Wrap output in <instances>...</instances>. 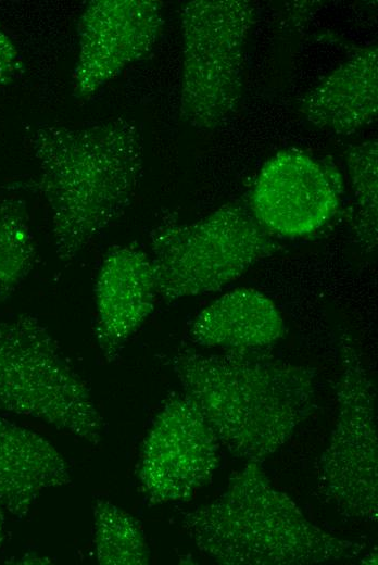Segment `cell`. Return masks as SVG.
Returning a JSON list of instances; mask_svg holds the SVG:
<instances>
[{
    "label": "cell",
    "instance_id": "1",
    "mask_svg": "<svg viewBox=\"0 0 378 565\" xmlns=\"http://www.w3.org/2000/svg\"><path fill=\"white\" fill-rule=\"evenodd\" d=\"M37 188L50 215L58 259L70 263L119 219L143 174V140L126 118L47 124L29 134Z\"/></svg>",
    "mask_w": 378,
    "mask_h": 565
},
{
    "label": "cell",
    "instance_id": "2",
    "mask_svg": "<svg viewBox=\"0 0 378 565\" xmlns=\"http://www.w3.org/2000/svg\"><path fill=\"white\" fill-rule=\"evenodd\" d=\"M263 352L204 354L185 348L171 360L182 392L219 444L256 464L292 437L316 397L311 368Z\"/></svg>",
    "mask_w": 378,
    "mask_h": 565
},
{
    "label": "cell",
    "instance_id": "3",
    "mask_svg": "<svg viewBox=\"0 0 378 565\" xmlns=\"http://www.w3.org/2000/svg\"><path fill=\"white\" fill-rule=\"evenodd\" d=\"M182 528L198 550L225 565H303L353 558L364 545L310 522L249 462L211 503L187 512Z\"/></svg>",
    "mask_w": 378,
    "mask_h": 565
},
{
    "label": "cell",
    "instance_id": "4",
    "mask_svg": "<svg viewBox=\"0 0 378 565\" xmlns=\"http://www.w3.org/2000/svg\"><path fill=\"white\" fill-rule=\"evenodd\" d=\"M150 247L158 297L169 301L217 291L280 248L241 204L192 223L163 217L150 233Z\"/></svg>",
    "mask_w": 378,
    "mask_h": 565
},
{
    "label": "cell",
    "instance_id": "5",
    "mask_svg": "<svg viewBox=\"0 0 378 565\" xmlns=\"http://www.w3.org/2000/svg\"><path fill=\"white\" fill-rule=\"evenodd\" d=\"M0 411L28 416L97 445L103 420L48 327L22 314L0 322Z\"/></svg>",
    "mask_w": 378,
    "mask_h": 565
},
{
    "label": "cell",
    "instance_id": "6",
    "mask_svg": "<svg viewBox=\"0 0 378 565\" xmlns=\"http://www.w3.org/2000/svg\"><path fill=\"white\" fill-rule=\"evenodd\" d=\"M254 22L247 0H193L180 11V116L211 131L235 111L242 93L244 47Z\"/></svg>",
    "mask_w": 378,
    "mask_h": 565
},
{
    "label": "cell",
    "instance_id": "7",
    "mask_svg": "<svg viewBox=\"0 0 378 565\" xmlns=\"http://www.w3.org/2000/svg\"><path fill=\"white\" fill-rule=\"evenodd\" d=\"M338 417L320 456L322 489L338 512L366 522L378 517L376 386L356 349L342 343Z\"/></svg>",
    "mask_w": 378,
    "mask_h": 565
},
{
    "label": "cell",
    "instance_id": "8",
    "mask_svg": "<svg viewBox=\"0 0 378 565\" xmlns=\"http://www.w3.org/2000/svg\"><path fill=\"white\" fill-rule=\"evenodd\" d=\"M219 442L196 404L172 393L155 415L137 463L139 487L152 503L185 501L211 481Z\"/></svg>",
    "mask_w": 378,
    "mask_h": 565
},
{
    "label": "cell",
    "instance_id": "9",
    "mask_svg": "<svg viewBox=\"0 0 378 565\" xmlns=\"http://www.w3.org/2000/svg\"><path fill=\"white\" fill-rule=\"evenodd\" d=\"M342 187L331 164L301 150H282L261 167L250 210L275 237L300 238L317 231L333 217Z\"/></svg>",
    "mask_w": 378,
    "mask_h": 565
},
{
    "label": "cell",
    "instance_id": "10",
    "mask_svg": "<svg viewBox=\"0 0 378 565\" xmlns=\"http://www.w3.org/2000/svg\"><path fill=\"white\" fill-rule=\"evenodd\" d=\"M163 25L154 0H94L79 20V49L72 74L73 91L85 99L97 93L153 48Z\"/></svg>",
    "mask_w": 378,
    "mask_h": 565
},
{
    "label": "cell",
    "instance_id": "11",
    "mask_svg": "<svg viewBox=\"0 0 378 565\" xmlns=\"http://www.w3.org/2000/svg\"><path fill=\"white\" fill-rule=\"evenodd\" d=\"M156 284L150 256L131 244L104 255L94 284V341L102 359L115 361L154 309Z\"/></svg>",
    "mask_w": 378,
    "mask_h": 565
},
{
    "label": "cell",
    "instance_id": "12",
    "mask_svg": "<svg viewBox=\"0 0 378 565\" xmlns=\"http://www.w3.org/2000/svg\"><path fill=\"white\" fill-rule=\"evenodd\" d=\"M70 482L67 463L50 441L0 417V510L23 519L43 492Z\"/></svg>",
    "mask_w": 378,
    "mask_h": 565
},
{
    "label": "cell",
    "instance_id": "13",
    "mask_svg": "<svg viewBox=\"0 0 378 565\" xmlns=\"http://www.w3.org/2000/svg\"><path fill=\"white\" fill-rule=\"evenodd\" d=\"M377 46L360 49L318 83L301 111L318 128L349 135L370 125L378 110Z\"/></svg>",
    "mask_w": 378,
    "mask_h": 565
},
{
    "label": "cell",
    "instance_id": "14",
    "mask_svg": "<svg viewBox=\"0 0 378 565\" xmlns=\"http://www.w3.org/2000/svg\"><path fill=\"white\" fill-rule=\"evenodd\" d=\"M276 304L253 288H237L206 305L193 318L190 339L224 352L263 351L284 335Z\"/></svg>",
    "mask_w": 378,
    "mask_h": 565
},
{
    "label": "cell",
    "instance_id": "15",
    "mask_svg": "<svg viewBox=\"0 0 378 565\" xmlns=\"http://www.w3.org/2000/svg\"><path fill=\"white\" fill-rule=\"evenodd\" d=\"M93 548L103 565H144L150 560L141 524L106 499L93 504Z\"/></svg>",
    "mask_w": 378,
    "mask_h": 565
},
{
    "label": "cell",
    "instance_id": "16",
    "mask_svg": "<svg viewBox=\"0 0 378 565\" xmlns=\"http://www.w3.org/2000/svg\"><path fill=\"white\" fill-rule=\"evenodd\" d=\"M37 261V251L24 200L0 201V303L26 280Z\"/></svg>",
    "mask_w": 378,
    "mask_h": 565
},
{
    "label": "cell",
    "instance_id": "17",
    "mask_svg": "<svg viewBox=\"0 0 378 565\" xmlns=\"http://www.w3.org/2000/svg\"><path fill=\"white\" fill-rule=\"evenodd\" d=\"M378 145L369 140L353 146L346 156L355 198V233L365 250L373 251L378 230Z\"/></svg>",
    "mask_w": 378,
    "mask_h": 565
},
{
    "label": "cell",
    "instance_id": "18",
    "mask_svg": "<svg viewBox=\"0 0 378 565\" xmlns=\"http://www.w3.org/2000/svg\"><path fill=\"white\" fill-rule=\"evenodd\" d=\"M24 73L22 56L9 35L0 27V90Z\"/></svg>",
    "mask_w": 378,
    "mask_h": 565
},
{
    "label": "cell",
    "instance_id": "19",
    "mask_svg": "<svg viewBox=\"0 0 378 565\" xmlns=\"http://www.w3.org/2000/svg\"><path fill=\"white\" fill-rule=\"evenodd\" d=\"M4 539H5V523H4L3 514L0 510V549L4 542Z\"/></svg>",
    "mask_w": 378,
    "mask_h": 565
}]
</instances>
